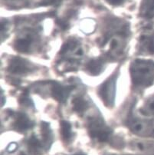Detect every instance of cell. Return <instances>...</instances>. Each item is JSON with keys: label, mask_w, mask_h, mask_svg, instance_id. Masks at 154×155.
Returning a JSON list of instances; mask_svg holds the SVG:
<instances>
[{"label": "cell", "mask_w": 154, "mask_h": 155, "mask_svg": "<svg viewBox=\"0 0 154 155\" xmlns=\"http://www.w3.org/2000/svg\"><path fill=\"white\" fill-rule=\"evenodd\" d=\"M130 75L133 84L138 87H146L154 82V61L136 59L130 65Z\"/></svg>", "instance_id": "cell-1"}, {"label": "cell", "mask_w": 154, "mask_h": 155, "mask_svg": "<svg viewBox=\"0 0 154 155\" xmlns=\"http://www.w3.org/2000/svg\"><path fill=\"white\" fill-rule=\"evenodd\" d=\"M89 134L92 138L99 142H106L111 135V129L105 124L99 117H91L87 123Z\"/></svg>", "instance_id": "cell-2"}, {"label": "cell", "mask_w": 154, "mask_h": 155, "mask_svg": "<svg viewBox=\"0 0 154 155\" xmlns=\"http://www.w3.org/2000/svg\"><path fill=\"white\" fill-rule=\"evenodd\" d=\"M99 95L106 107H111L114 104L116 93V78H109L99 88Z\"/></svg>", "instance_id": "cell-3"}, {"label": "cell", "mask_w": 154, "mask_h": 155, "mask_svg": "<svg viewBox=\"0 0 154 155\" xmlns=\"http://www.w3.org/2000/svg\"><path fill=\"white\" fill-rule=\"evenodd\" d=\"M128 127L132 132L139 136H152L154 134V126L149 123L136 118L128 120Z\"/></svg>", "instance_id": "cell-4"}, {"label": "cell", "mask_w": 154, "mask_h": 155, "mask_svg": "<svg viewBox=\"0 0 154 155\" xmlns=\"http://www.w3.org/2000/svg\"><path fill=\"white\" fill-rule=\"evenodd\" d=\"M32 70L29 61L19 57H14L9 61L8 71L14 74H25Z\"/></svg>", "instance_id": "cell-5"}, {"label": "cell", "mask_w": 154, "mask_h": 155, "mask_svg": "<svg viewBox=\"0 0 154 155\" xmlns=\"http://www.w3.org/2000/svg\"><path fill=\"white\" fill-rule=\"evenodd\" d=\"M72 88L70 86H64L58 83H54L51 87V94L56 101L60 103H64Z\"/></svg>", "instance_id": "cell-6"}, {"label": "cell", "mask_w": 154, "mask_h": 155, "mask_svg": "<svg viewBox=\"0 0 154 155\" xmlns=\"http://www.w3.org/2000/svg\"><path fill=\"white\" fill-rule=\"evenodd\" d=\"M139 44L141 51L148 54H154V34L140 36Z\"/></svg>", "instance_id": "cell-7"}, {"label": "cell", "mask_w": 154, "mask_h": 155, "mask_svg": "<svg viewBox=\"0 0 154 155\" xmlns=\"http://www.w3.org/2000/svg\"><path fill=\"white\" fill-rule=\"evenodd\" d=\"M32 122L29 120L27 115L23 113H18L17 114L16 118H15V123H14V127L18 131L23 132L29 129L32 126Z\"/></svg>", "instance_id": "cell-8"}, {"label": "cell", "mask_w": 154, "mask_h": 155, "mask_svg": "<svg viewBox=\"0 0 154 155\" xmlns=\"http://www.w3.org/2000/svg\"><path fill=\"white\" fill-rule=\"evenodd\" d=\"M33 39L30 35H25V37H21L15 41L14 47L15 49L20 52H28L29 51Z\"/></svg>", "instance_id": "cell-9"}, {"label": "cell", "mask_w": 154, "mask_h": 155, "mask_svg": "<svg viewBox=\"0 0 154 155\" xmlns=\"http://www.w3.org/2000/svg\"><path fill=\"white\" fill-rule=\"evenodd\" d=\"M103 64L101 59H91L86 65V69L92 75H97L103 69Z\"/></svg>", "instance_id": "cell-10"}, {"label": "cell", "mask_w": 154, "mask_h": 155, "mask_svg": "<svg viewBox=\"0 0 154 155\" xmlns=\"http://www.w3.org/2000/svg\"><path fill=\"white\" fill-rule=\"evenodd\" d=\"M61 135L63 140L66 142H69L72 137L71 125L68 121L61 120Z\"/></svg>", "instance_id": "cell-11"}, {"label": "cell", "mask_w": 154, "mask_h": 155, "mask_svg": "<svg viewBox=\"0 0 154 155\" xmlns=\"http://www.w3.org/2000/svg\"><path fill=\"white\" fill-rule=\"evenodd\" d=\"M73 110L78 114H82L87 110L88 104L82 97H77L73 100Z\"/></svg>", "instance_id": "cell-12"}, {"label": "cell", "mask_w": 154, "mask_h": 155, "mask_svg": "<svg viewBox=\"0 0 154 155\" xmlns=\"http://www.w3.org/2000/svg\"><path fill=\"white\" fill-rule=\"evenodd\" d=\"M140 10L145 16H152L154 12V0H143Z\"/></svg>", "instance_id": "cell-13"}, {"label": "cell", "mask_w": 154, "mask_h": 155, "mask_svg": "<svg viewBox=\"0 0 154 155\" xmlns=\"http://www.w3.org/2000/svg\"><path fill=\"white\" fill-rule=\"evenodd\" d=\"M140 112L144 115H154V96L145 103L143 108L140 110Z\"/></svg>", "instance_id": "cell-14"}, {"label": "cell", "mask_w": 154, "mask_h": 155, "mask_svg": "<svg viewBox=\"0 0 154 155\" xmlns=\"http://www.w3.org/2000/svg\"><path fill=\"white\" fill-rule=\"evenodd\" d=\"M77 45V43L75 40L67 41V42L64 43V45H63V46L61 47V51H60V54L64 55V54H66L67 53H68L69 51L76 49Z\"/></svg>", "instance_id": "cell-15"}, {"label": "cell", "mask_w": 154, "mask_h": 155, "mask_svg": "<svg viewBox=\"0 0 154 155\" xmlns=\"http://www.w3.org/2000/svg\"><path fill=\"white\" fill-rule=\"evenodd\" d=\"M28 144V147H29V150H32V151H38L41 147V142L38 140V139L36 137H34V136H32L29 139Z\"/></svg>", "instance_id": "cell-16"}, {"label": "cell", "mask_w": 154, "mask_h": 155, "mask_svg": "<svg viewBox=\"0 0 154 155\" xmlns=\"http://www.w3.org/2000/svg\"><path fill=\"white\" fill-rule=\"evenodd\" d=\"M41 130H42V137H44V142H49L51 140V130L49 124L46 122L41 123Z\"/></svg>", "instance_id": "cell-17"}, {"label": "cell", "mask_w": 154, "mask_h": 155, "mask_svg": "<svg viewBox=\"0 0 154 155\" xmlns=\"http://www.w3.org/2000/svg\"><path fill=\"white\" fill-rule=\"evenodd\" d=\"M61 0H43L41 2V5H58Z\"/></svg>", "instance_id": "cell-18"}, {"label": "cell", "mask_w": 154, "mask_h": 155, "mask_svg": "<svg viewBox=\"0 0 154 155\" xmlns=\"http://www.w3.org/2000/svg\"><path fill=\"white\" fill-rule=\"evenodd\" d=\"M106 1L112 5H119L123 2V0H106Z\"/></svg>", "instance_id": "cell-19"}, {"label": "cell", "mask_w": 154, "mask_h": 155, "mask_svg": "<svg viewBox=\"0 0 154 155\" xmlns=\"http://www.w3.org/2000/svg\"><path fill=\"white\" fill-rule=\"evenodd\" d=\"M74 155H84L83 153H77V154H74Z\"/></svg>", "instance_id": "cell-20"}]
</instances>
